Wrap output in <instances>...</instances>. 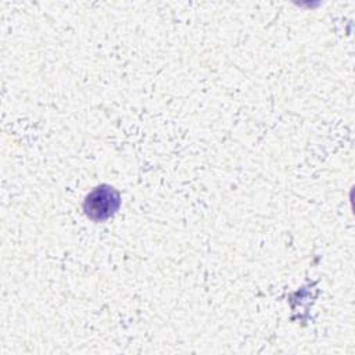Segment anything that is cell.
<instances>
[{
  "label": "cell",
  "instance_id": "1",
  "mask_svg": "<svg viewBox=\"0 0 355 355\" xmlns=\"http://www.w3.org/2000/svg\"><path fill=\"white\" fill-rule=\"evenodd\" d=\"M121 205V194L108 184L94 187L83 201V209L89 219L103 222L114 216Z\"/></svg>",
  "mask_w": 355,
  "mask_h": 355
}]
</instances>
